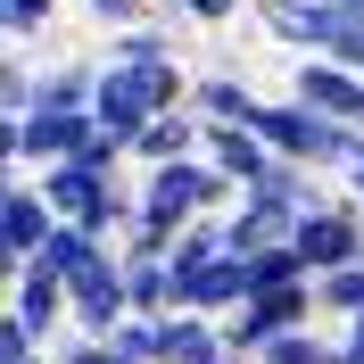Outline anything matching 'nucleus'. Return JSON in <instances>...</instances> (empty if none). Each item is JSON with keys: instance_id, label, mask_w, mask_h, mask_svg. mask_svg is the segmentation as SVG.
<instances>
[{"instance_id": "nucleus-1", "label": "nucleus", "mask_w": 364, "mask_h": 364, "mask_svg": "<svg viewBox=\"0 0 364 364\" xmlns=\"http://www.w3.org/2000/svg\"><path fill=\"white\" fill-rule=\"evenodd\" d=\"M166 108H191V75L174 67V58H158V67H124V58H108L100 67V91H91V116H100V133L133 141L149 116Z\"/></svg>"}, {"instance_id": "nucleus-2", "label": "nucleus", "mask_w": 364, "mask_h": 364, "mask_svg": "<svg viewBox=\"0 0 364 364\" xmlns=\"http://www.w3.org/2000/svg\"><path fill=\"white\" fill-rule=\"evenodd\" d=\"M91 133H100V116L91 108H33V116H9V166H58V158H83Z\"/></svg>"}, {"instance_id": "nucleus-3", "label": "nucleus", "mask_w": 364, "mask_h": 364, "mask_svg": "<svg viewBox=\"0 0 364 364\" xmlns=\"http://www.w3.org/2000/svg\"><path fill=\"white\" fill-rule=\"evenodd\" d=\"M290 249L306 257V273H331V265H356L364 257V199H323L290 224Z\"/></svg>"}, {"instance_id": "nucleus-4", "label": "nucleus", "mask_w": 364, "mask_h": 364, "mask_svg": "<svg viewBox=\"0 0 364 364\" xmlns=\"http://www.w3.org/2000/svg\"><path fill=\"white\" fill-rule=\"evenodd\" d=\"M290 91L306 100V108H323V116H340V124H356V133H364V67H340V58H298Z\"/></svg>"}, {"instance_id": "nucleus-5", "label": "nucleus", "mask_w": 364, "mask_h": 364, "mask_svg": "<svg viewBox=\"0 0 364 364\" xmlns=\"http://www.w3.org/2000/svg\"><path fill=\"white\" fill-rule=\"evenodd\" d=\"M240 207H257V215H265V224L282 232V240H290V224H298V215H306V207H323V191H315V166L282 158L265 182H249V191H240Z\"/></svg>"}, {"instance_id": "nucleus-6", "label": "nucleus", "mask_w": 364, "mask_h": 364, "mask_svg": "<svg viewBox=\"0 0 364 364\" xmlns=\"http://www.w3.org/2000/svg\"><path fill=\"white\" fill-rule=\"evenodd\" d=\"M58 232V207L42 199V182H9V199H0V249H9V273L25 257H42V240Z\"/></svg>"}, {"instance_id": "nucleus-7", "label": "nucleus", "mask_w": 364, "mask_h": 364, "mask_svg": "<svg viewBox=\"0 0 364 364\" xmlns=\"http://www.w3.org/2000/svg\"><path fill=\"white\" fill-rule=\"evenodd\" d=\"M9 315H25V323H33V331L50 340V331H58V323L75 315L67 273H58V265H42V257H25V265L9 273Z\"/></svg>"}, {"instance_id": "nucleus-8", "label": "nucleus", "mask_w": 364, "mask_h": 364, "mask_svg": "<svg viewBox=\"0 0 364 364\" xmlns=\"http://www.w3.org/2000/svg\"><path fill=\"white\" fill-rule=\"evenodd\" d=\"M207 158H215L240 191H249V182H265L273 166H282V149H273L257 124H207Z\"/></svg>"}, {"instance_id": "nucleus-9", "label": "nucleus", "mask_w": 364, "mask_h": 364, "mask_svg": "<svg viewBox=\"0 0 364 364\" xmlns=\"http://www.w3.org/2000/svg\"><path fill=\"white\" fill-rule=\"evenodd\" d=\"M207 149V116L199 108H166V116H149L133 133V158L141 166H166V158H199Z\"/></svg>"}, {"instance_id": "nucleus-10", "label": "nucleus", "mask_w": 364, "mask_h": 364, "mask_svg": "<svg viewBox=\"0 0 364 364\" xmlns=\"http://www.w3.org/2000/svg\"><path fill=\"white\" fill-rule=\"evenodd\" d=\"M191 108H199L207 124H257L265 91H249V75H199V83H191Z\"/></svg>"}, {"instance_id": "nucleus-11", "label": "nucleus", "mask_w": 364, "mask_h": 364, "mask_svg": "<svg viewBox=\"0 0 364 364\" xmlns=\"http://www.w3.org/2000/svg\"><path fill=\"white\" fill-rule=\"evenodd\" d=\"M124 290H133V315H174V257H124Z\"/></svg>"}, {"instance_id": "nucleus-12", "label": "nucleus", "mask_w": 364, "mask_h": 364, "mask_svg": "<svg viewBox=\"0 0 364 364\" xmlns=\"http://www.w3.org/2000/svg\"><path fill=\"white\" fill-rule=\"evenodd\" d=\"M91 91H100V67L91 58H67V67L42 75V100L33 108H91Z\"/></svg>"}, {"instance_id": "nucleus-13", "label": "nucleus", "mask_w": 364, "mask_h": 364, "mask_svg": "<svg viewBox=\"0 0 364 364\" xmlns=\"http://www.w3.org/2000/svg\"><path fill=\"white\" fill-rule=\"evenodd\" d=\"M257 356H265V364H340V348L315 340V323H298V331H273Z\"/></svg>"}, {"instance_id": "nucleus-14", "label": "nucleus", "mask_w": 364, "mask_h": 364, "mask_svg": "<svg viewBox=\"0 0 364 364\" xmlns=\"http://www.w3.org/2000/svg\"><path fill=\"white\" fill-rule=\"evenodd\" d=\"M315 298H323V315H364V257L356 265H331V273H315Z\"/></svg>"}, {"instance_id": "nucleus-15", "label": "nucleus", "mask_w": 364, "mask_h": 364, "mask_svg": "<svg viewBox=\"0 0 364 364\" xmlns=\"http://www.w3.org/2000/svg\"><path fill=\"white\" fill-rule=\"evenodd\" d=\"M108 58H124V67H158V58H174V42H166L158 25L141 17V25H116V42H108Z\"/></svg>"}, {"instance_id": "nucleus-16", "label": "nucleus", "mask_w": 364, "mask_h": 364, "mask_svg": "<svg viewBox=\"0 0 364 364\" xmlns=\"http://www.w3.org/2000/svg\"><path fill=\"white\" fill-rule=\"evenodd\" d=\"M249 282H257V290H282V282H306V257H298L290 240H265V249L249 257Z\"/></svg>"}, {"instance_id": "nucleus-17", "label": "nucleus", "mask_w": 364, "mask_h": 364, "mask_svg": "<svg viewBox=\"0 0 364 364\" xmlns=\"http://www.w3.org/2000/svg\"><path fill=\"white\" fill-rule=\"evenodd\" d=\"M50 17H58V0H0V25H9V42H42Z\"/></svg>"}, {"instance_id": "nucleus-18", "label": "nucleus", "mask_w": 364, "mask_h": 364, "mask_svg": "<svg viewBox=\"0 0 364 364\" xmlns=\"http://www.w3.org/2000/svg\"><path fill=\"white\" fill-rule=\"evenodd\" d=\"M58 364H133V356H124L116 340H75V348H67Z\"/></svg>"}, {"instance_id": "nucleus-19", "label": "nucleus", "mask_w": 364, "mask_h": 364, "mask_svg": "<svg viewBox=\"0 0 364 364\" xmlns=\"http://www.w3.org/2000/svg\"><path fill=\"white\" fill-rule=\"evenodd\" d=\"M83 9L100 25H141V17H149V0H83Z\"/></svg>"}, {"instance_id": "nucleus-20", "label": "nucleus", "mask_w": 364, "mask_h": 364, "mask_svg": "<svg viewBox=\"0 0 364 364\" xmlns=\"http://www.w3.org/2000/svg\"><path fill=\"white\" fill-rule=\"evenodd\" d=\"M191 25H224V17H240V0H174Z\"/></svg>"}, {"instance_id": "nucleus-21", "label": "nucleus", "mask_w": 364, "mask_h": 364, "mask_svg": "<svg viewBox=\"0 0 364 364\" xmlns=\"http://www.w3.org/2000/svg\"><path fill=\"white\" fill-rule=\"evenodd\" d=\"M340 364H364V315H348V340H340Z\"/></svg>"}, {"instance_id": "nucleus-22", "label": "nucleus", "mask_w": 364, "mask_h": 364, "mask_svg": "<svg viewBox=\"0 0 364 364\" xmlns=\"http://www.w3.org/2000/svg\"><path fill=\"white\" fill-rule=\"evenodd\" d=\"M348 191H356V199H364V149H356V158H348Z\"/></svg>"}, {"instance_id": "nucleus-23", "label": "nucleus", "mask_w": 364, "mask_h": 364, "mask_svg": "<svg viewBox=\"0 0 364 364\" xmlns=\"http://www.w3.org/2000/svg\"><path fill=\"white\" fill-rule=\"evenodd\" d=\"M25 364H58V356H25Z\"/></svg>"}, {"instance_id": "nucleus-24", "label": "nucleus", "mask_w": 364, "mask_h": 364, "mask_svg": "<svg viewBox=\"0 0 364 364\" xmlns=\"http://www.w3.org/2000/svg\"><path fill=\"white\" fill-rule=\"evenodd\" d=\"M166 9H174V0H166Z\"/></svg>"}]
</instances>
